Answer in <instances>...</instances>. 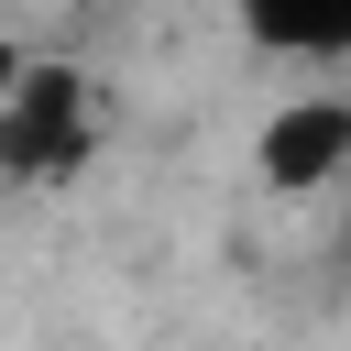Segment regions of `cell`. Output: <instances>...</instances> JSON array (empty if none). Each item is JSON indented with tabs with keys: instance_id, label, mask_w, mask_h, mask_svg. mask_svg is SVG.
<instances>
[{
	"instance_id": "cell-2",
	"label": "cell",
	"mask_w": 351,
	"mask_h": 351,
	"mask_svg": "<svg viewBox=\"0 0 351 351\" xmlns=\"http://www.w3.org/2000/svg\"><path fill=\"white\" fill-rule=\"evenodd\" d=\"M252 176H263L274 197H329V186H351V88H296V99H274L263 132H252Z\"/></svg>"
},
{
	"instance_id": "cell-3",
	"label": "cell",
	"mask_w": 351,
	"mask_h": 351,
	"mask_svg": "<svg viewBox=\"0 0 351 351\" xmlns=\"http://www.w3.org/2000/svg\"><path fill=\"white\" fill-rule=\"evenodd\" d=\"M230 22L274 66H340L351 55V0H230Z\"/></svg>"
},
{
	"instance_id": "cell-4",
	"label": "cell",
	"mask_w": 351,
	"mask_h": 351,
	"mask_svg": "<svg viewBox=\"0 0 351 351\" xmlns=\"http://www.w3.org/2000/svg\"><path fill=\"white\" fill-rule=\"evenodd\" d=\"M22 66H33V55H22V44H0V99L22 88Z\"/></svg>"
},
{
	"instance_id": "cell-5",
	"label": "cell",
	"mask_w": 351,
	"mask_h": 351,
	"mask_svg": "<svg viewBox=\"0 0 351 351\" xmlns=\"http://www.w3.org/2000/svg\"><path fill=\"white\" fill-rule=\"evenodd\" d=\"M340 263H351V230H340Z\"/></svg>"
},
{
	"instance_id": "cell-1",
	"label": "cell",
	"mask_w": 351,
	"mask_h": 351,
	"mask_svg": "<svg viewBox=\"0 0 351 351\" xmlns=\"http://www.w3.org/2000/svg\"><path fill=\"white\" fill-rule=\"evenodd\" d=\"M99 143H110V88L66 55H33L22 88L0 99V176L11 186H66V176L99 165Z\"/></svg>"
}]
</instances>
